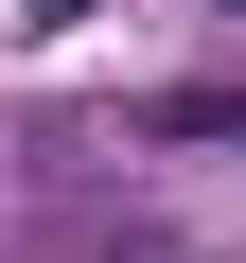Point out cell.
Segmentation results:
<instances>
[{
	"instance_id": "cell-1",
	"label": "cell",
	"mask_w": 246,
	"mask_h": 263,
	"mask_svg": "<svg viewBox=\"0 0 246 263\" xmlns=\"http://www.w3.org/2000/svg\"><path fill=\"white\" fill-rule=\"evenodd\" d=\"M18 18H88V0H18Z\"/></svg>"
}]
</instances>
